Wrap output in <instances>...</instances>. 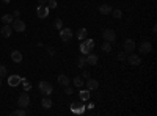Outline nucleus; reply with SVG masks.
<instances>
[{"mask_svg": "<svg viewBox=\"0 0 157 116\" xmlns=\"http://www.w3.org/2000/svg\"><path fill=\"white\" fill-rule=\"evenodd\" d=\"M38 88H39V93H41V94H44V96H50V94H52V91H53V86H52L49 82H46V80L39 82Z\"/></svg>", "mask_w": 157, "mask_h": 116, "instance_id": "f257e3e1", "label": "nucleus"}, {"mask_svg": "<svg viewBox=\"0 0 157 116\" xmlns=\"http://www.w3.org/2000/svg\"><path fill=\"white\" fill-rule=\"evenodd\" d=\"M85 42L80 44V52L84 53V55H88V53L91 52V49L94 47V41L93 39H84Z\"/></svg>", "mask_w": 157, "mask_h": 116, "instance_id": "f03ea898", "label": "nucleus"}, {"mask_svg": "<svg viewBox=\"0 0 157 116\" xmlns=\"http://www.w3.org/2000/svg\"><path fill=\"white\" fill-rule=\"evenodd\" d=\"M11 24H13V25H11L13 31H19V33H24V31H25V22H24L22 19H14Z\"/></svg>", "mask_w": 157, "mask_h": 116, "instance_id": "7ed1b4c3", "label": "nucleus"}, {"mask_svg": "<svg viewBox=\"0 0 157 116\" xmlns=\"http://www.w3.org/2000/svg\"><path fill=\"white\" fill-rule=\"evenodd\" d=\"M138 50H140L142 55H148V53H151L152 52V44L149 41H143L140 44V47H138Z\"/></svg>", "mask_w": 157, "mask_h": 116, "instance_id": "20e7f679", "label": "nucleus"}, {"mask_svg": "<svg viewBox=\"0 0 157 116\" xmlns=\"http://www.w3.org/2000/svg\"><path fill=\"white\" fill-rule=\"evenodd\" d=\"M102 38H104V41L115 42V39H116V33H115L113 30H110V28H105V30L102 31Z\"/></svg>", "mask_w": 157, "mask_h": 116, "instance_id": "39448f33", "label": "nucleus"}, {"mask_svg": "<svg viewBox=\"0 0 157 116\" xmlns=\"http://www.w3.org/2000/svg\"><path fill=\"white\" fill-rule=\"evenodd\" d=\"M49 13H50V10L47 8V5H39L38 10H36V14H38L39 19H46L49 16Z\"/></svg>", "mask_w": 157, "mask_h": 116, "instance_id": "423d86ee", "label": "nucleus"}, {"mask_svg": "<svg viewBox=\"0 0 157 116\" xmlns=\"http://www.w3.org/2000/svg\"><path fill=\"white\" fill-rule=\"evenodd\" d=\"M29 104H30L29 94H27V93H22V94L19 96V99H17V105H19L21 108H25V107H29Z\"/></svg>", "mask_w": 157, "mask_h": 116, "instance_id": "0eeeda50", "label": "nucleus"}, {"mask_svg": "<svg viewBox=\"0 0 157 116\" xmlns=\"http://www.w3.org/2000/svg\"><path fill=\"white\" fill-rule=\"evenodd\" d=\"M71 38H72V30L71 28H61L60 30V39L63 42H68Z\"/></svg>", "mask_w": 157, "mask_h": 116, "instance_id": "6e6552de", "label": "nucleus"}, {"mask_svg": "<svg viewBox=\"0 0 157 116\" xmlns=\"http://www.w3.org/2000/svg\"><path fill=\"white\" fill-rule=\"evenodd\" d=\"M123 47H124V52L126 53H132L135 50V41L134 39H126L123 42Z\"/></svg>", "mask_w": 157, "mask_h": 116, "instance_id": "1a4fd4ad", "label": "nucleus"}, {"mask_svg": "<svg viewBox=\"0 0 157 116\" xmlns=\"http://www.w3.org/2000/svg\"><path fill=\"white\" fill-rule=\"evenodd\" d=\"M99 88V82L97 80H94V78H87V90H90V91H94V90H97Z\"/></svg>", "mask_w": 157, "mask_h": 116, "instance_id": "9d476101", "label": "nucleus"}, {"mask_svg": "<svg viewBox=\"0 0 157 116\" xmlns=\"http://www.w3.org/2000/svg\"><path fill=\"white\" fill-rule=\"evenodd\" d=\"M11 33H13V28L8 24H3V27L0 28V35H2L3 38H10L11 36Z\"/></svg>", "mask_w": 157, "mask_h": 116, "instance_id": "9b49d317", "label": "nucleus"}, {"mask_svg": "<svg viewBox=\"0 0 157 116\" xmlns=\"http://www.w3.org/2000/svg\"><path fill=\"white\" fill-rule=\"evenodd\" d=\"M85 61H87V65L90 66H96L97 65V55H94V53H88V55H85Z\"/></svg>", "mask_w": 157, "mask_h": 116, "instance_id": "f8f14e48", "label": "nucleus"}, {"mask_svg": "<svg viewBox=\"0 0 157 116\" xmlns=\"http://www.w3.org/2000/svg\"><path fill=\"white\" fill-rule=\"evenodd\" d=\"M126 60L129 61V65H131V66H138V65L142 63V58H140V55H129Z\"/></svg>", "mask_w": 157, "mask_h": 116, "instance_id": "ddd939ff", "label": "nucleus"}, {"mask_svg": "<svg viewBox=\"0 0 157 116\" xmlns=\"http://www.w3.org/2000/svg\"><path fill=\"white\" fill-rule=\"evenodd\" d=\"M21 80H22V77H19V75H10V78H8V85L10 86H17V85H21Z\"/></svg>", "mask_w": 157, "mask_h": 116, "instance_id": "4468645a", "label": "nucleus"}, {"mask_svg": "<svg viewBox=\"0 0 157 116\" xmlns=\"http://www.w3.org/2000/svg\"><path fill=\"white\" fill-rule=\"evenodd\" d=\"M11 60L14 61V63H21L22 61V53L19 50H13L11 52Z\"/></svg>", "mask_w": 157, "mask_h": 116, "instance_id": "2eb2a0df", "label": "nucleus"}, {"mask_svg": "<svg viewBox=\"0 0 157 116\" xmlns=\"http://www.w3.org/2000/svg\"><path fill=\"white\" fill-rule=\"evenodd\" d=\"M69 82H71V80L68 78V75H64V74H60V75H58V83H60L61 86H69Z\"/></svg>", "mask_w": 157, "mask_h": 116, "instance_id": "dca6fc26", "label": "nucleus"}, {"mask_svg": "<svg viewBox=\"0 0 157 116\" xmlns=\"http://www.w3.org/2000/svg\"><path fill=\"white\" fill-rule=\"evenodd\" d=\"M99 13L101 14H110V13H112V6L107 5V3H102L99 6Z\"/></svg>", "mask_w": 157, "mask_h": 116, "instance_id": "f3484780", "label": "nucleus"}, {"mask_svg": "<svg viewBox=\"0 0 157 116\" xmlns=\"http://www.w3.org/2000/svg\"><path fill=\"white\" fill-rule=\"evenodd\" d=\"M71 110L76 111V113H82V111L85 110V107L82 105L80 102H76V104H71Z\"/></svg>", "mask_w": 157, "mask_h": 116, "instance_id": "a211bd4d", "label": "nucleus"}, {"mask_svg": "<svg viewBox=\"0 0 157 116\" xmlns=\"http://www.w3.org/2000/svg\"><path fill=\"white\" fill-rule=\"evenodd\" d=\"M90 90H82V91H79V97H80V101L82 102H85V101H88L90 99Z\"/></svg>", "mask_w": 157, "mask_h": 116, "instance_id": "6ab92c4d", "label": "nucleus"}, {"mask_svg": "<svg viewBox=\"0 0 157 116\" xmlns=\"http://www.w3.org/2000/svg\"><path fill=\"white\" fill-rule=\"evenodd\" d=\"M87 36H88V30H87V28H80V30L77 31V39L84 41V39H87Z\"/></svg>", "mask_w": 157, "mask_h": 116, "instance_id": "aec40b11", "label": "nucleus"}, {"mask_svg": "<svg viewBox=\"0 0 157 116\" xmlns=\"http://www.w3.org/2000/svg\"><path fill=\"white\" fill-rule=\"evenodd\" d=\"M41 104H43L44 108H47V110L52 107V101L49 99V96H44V99H43V102H41Z\"/></svg>", "mask_w": 157, "mask_h": 116, "instance_id": "412c9836", "label": "nucleus"}, {"mask_svg": "<svg viewBox=\"0 0 157 116\" xmlns=\"http://www.w3.org/2000/svg\"><path fill=\"white\" fill-rule=\"evenodd\" d=\"M13 21H14V19H13V14H3V16H2V22H3V24L10 25Z\"/></svg>", "mask_w": 157, "mask_h": 116, "instance_id": "4be33fe9", "label": "nucleus"}, {"mask_svg": "<svg viewBox=\"0 0 157 116\" xmlns=\"http://www.w3.org/2000/svg\"><path fill=\"white\" fill-rule=\"evenodd\" d=\"M84 83H85V80H84V77H74V85L76 86H84Z\"/></svg>", "mask_w": 157, "mask_h": 116, "instance_id": "5701e85b", "label": "nucleus"}, {"mask_svg": "<svg viewBox=\"0 0 157 116\" xmlns=\"http://www.w3.org/2000/svg\"><path fill=\"white\" fill-rule=\"evenodd\" d=\"M85 65H87V61H85V55L82 53V55L79 57V60H77V66H79V68H84Z\"/></svg>", "mask_w": 157, "mask_h": 116, "instance_id": "b1692460", "label": "nucleus"}, {"mask_svg": "<svg viewBox=\"0 0 157 116\" xmlns=\"http://www.w3.org/2000/svg\"><path fill=\"white\" fill-rule=\"evenodd\" d=\"M11 114H13V116H25V114H27V111H25V108H19V110L13 111Z\"/></svg>", "mask_w": 157, "mask_h": 116, "instance_id": "393cba45", "label": "nucleus"}, {"mask_svg": "<svg viewBox=\"0 0 157 116\" xmlns=\"http://www.w3.org/2000/svg\"><path fill=\"white\" fill-rule=\"evenodd\" d=\"M102 50H104V52H110V50H112V42L105 41V42L102 44Z\"/></svg>", "mask_w": 157, "mask_h": 116, "instance_id": "a878e982", "label": "nucleus"}, {"mask_svg": "<svg viewBox=\"0 0 157 116\" xmlns=\"http://www.w3.org/2000/svg\"><path fill=\"white\" fill-rule=\"evenodd\" d=\"M112 14L115 19H121V16H123V11L121 10H112Z\"/></svg>", "mask_w": 157, "mask_h": 116, "instance_id": "bb28decb", "label": "nucleus"}, {"mask_svg": "<svg viewBox=\"0 0 157 116\" xmlns=\"http://www.w3.org/2000/svg\"><path fill=\"white\" fill-rule=\"evenodd\" d=\"M47 8L49 10H55V8H57V2H55V0H47Z\"/></svg>", "mask_w": 157, "mask_h": 116, "instance_id": "cd10ccee", "label": "nucleus"}, {"mask_svg": "<svg viewBox=\"0 0 157 116\" xmlns=\"http://www.w3.org/2000/svg\"><path fill=\"white\" fill-rule=\"evenodd\" d=\"M53 25H55V28H58V30H61V28H63V21H61V19H55Z\"/></svg>", "mask_w": 157, "mask_h": 116, "instance_id": "c85d7f7f", "label": "nucleus"}, {"mask_svg": "<svg viewBox=\"0 0 157 116\" xmlns=\"http://www.w3.org/2000/svg\"><path fill=\"white\" fill-rule=\"evenodd\" d=\"M21 83L24 85V88H25V91H30V88H32V85H30L29 82H27L25 78H22V80H21Z\"/></svg>", "mask_w": 157, "mask_h": 116, "instance_id": "c756f323", "label": "nucleus"}, {"mask_svg": "<svg viewBox=\"0 0 157 116\" xmlns=\"http://www.w3.org/2000/svg\"><path fill=\"white\" fill-rule=\"evenodd\" d=\"M8 71H6V66H0V78L2 77H6Z\"/></svg>", "mask_w": 157, "mask_h": 116, "instance_id": "7c9ffc66", "label": "nucleus"}, {"mask_svg": "<svg viewBox=\"0 0 157 116\" xmlns=\"http://www.w3.org/2000/svg\"><path fill=\"white\" fill-rule=\"evenodd\" d=\"M126 58H127V57H126V52H119V53H118V60H119V61H126Z\"/></svg>", "mask_w": 157, "mask_h": 116, "instance_id": "2f4dec72", "label": "nucleus"}, {"mask_svg": "<svg viewBox=\"0 0 157 116\" xmlns=\"http://www.w3.org/2000/svg\"><path fill=\"white\" fill-rule=\"evenodd\" d=\"M64 93H66L68 96H71V94H72V90H71L69 86H64Z\"/></svg>", "mask_w": 157, "mask_h": 116, "instance_id": "473e14b6", "label": "nucleus"}, {"mask_svg": "<svg viewBox=\"0 0 157 116\" xmlns=\"http://www.w3.org/2000/svg\"><path fill=\"white\" fill-rule=\"evenodd\" d=\"M19 16H21L19 10H14V11H13V17H19Z\"/></svg>", "mask_w": 157, "mask_h": 116, "instance_id": "72a5a7b5", "label": "nucleus"}, {"mask_svg": "<svg viewBox=\"0 0 157 116\" xmlns=\"http://www.w3.org/2000/svg\"><path fill=\"white\" fill-rule=\"evenodd\" d=\"M82 77H84V78H90V72H88V71H84V74H82Z\"/></svg>", "mask_w": 157, "mask_h": 116, "instance_id": "f704fd0d", "label": "nucleus"}, {"mask_svg": "<svg viewBox=\"0 0 157 116\" xmlns=\"http://www.w3.org/2000/svg\"><path fill=\"white\" fill-rule=\"evenodd\" d=\"M38 3L39 5H46V3H47V0H38Z\"/></svg>", "mask_w": 157, "mask_h": 116, "instance_id": "c9c22d12", "label": "nucleus"}, {"mask_svg": "<svg viewBox=\"0 0 157 116\" xmlns=\"http://www.w3.org/2000/svg\"><path fill=\"white\" fill-rule=\"evenodd\" d=\"M49 53H50V55H55V50L52 47H49Z\"/></svg>", "mask_w": 157, "mask_h": 116, "instance_id": "e433bc0d", "label": "nucleus"}, {"mask_svg": "<svg viewBox=\"0 0 157 116\" xmlns=\"http://www.w3.org/2000/svg\"><path fill=\"white\" fill-rule=\"evenodd\" d=\"M2 2H3V3H10V0H2Z\"/></svg>", "mask_w": 157, "mask_h": 116, "instance_id": "4c0bfd02", "label": "nucleus"}, {"mask_svg": "<svg viewBox=\"0 0 157 116\" xmlns=\"http://www.w3.org/2000/svg\"><path fill=\"white\" fill-rule=\"evenodd\" d=\"M0 86H2V78H0Z\"/></svg>", "mask_w": 157, "mask_h": 116, "instance_id": "58836bf2", "label": "nucleus"}]
</instances>
